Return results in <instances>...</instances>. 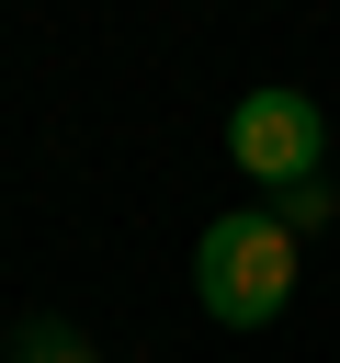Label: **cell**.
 Here are the masks:
<instances>
[{"label": "cell", "instance_id": "cell-2", "mask_svg": "<svg viewBox=\"0 0 340 363\" xmlns=\"http://www.w3.org/2000/svg\"><path fill=\"white\" fill-rule=\"evenodd\" d=\"M317 147H329V125H317L306 91H249V102L227 113V159H238L249 182H272V193L317 182Z\"/></svg>", "mask_w": 340, "mask_h": 363}, {"label": "cell", "instance_id": "cell-3", "mask_svg": "<svg viewBox=\"0 0 340 363\" xmlns=\"http://www.w3.org/2000/svg\"><path fill=\"white\" fill-rule=\"evenodd\" d=\"M11 363H102V352H91L68 318H23V329H11Z\"/></svg>", "mask_w": 340, "mask_h": 363}, {"label": "cell", "instance_id": "cell-1", "mask_svg": "<svg viewBox=\"0 0 340 363\" xmlns=\"http://www.w3.org/2000/svg\"><path fill=\"white\" fill-rule=\"evenodd\" d=\"M193 295H204L215 329H272V318L295 306V227H283L272 204L204 216V238H193Z\"/></svg>", "mask_w": 340, "mask_h": 363}, {"label": "cell", "instance_id": "cell-4", "mask_svg": "<svg viewBox=\"0 0 340 363\" xmlns=\"http://www.w3.org/2000/svg\"><path fill=\"white\" fill-rule=\"evenodd\" d=\"M272 216H283V227H329L340 193H329V182H295V193H272Z\"/></svg>", "mask_w": 340, "mask_h": 363}]
</instances>
